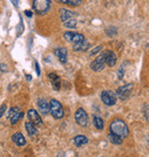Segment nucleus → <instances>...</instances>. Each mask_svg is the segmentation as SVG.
<instances>
[{
  "label": "nucleus",
  "mask_w": 149,
  "mask_h": 157,
  "mask_svg": "<svg viewBox=\"0 0 149 157\" xmlns=\"http://www.w3.org/2000/svg\"><path fill=\"white\" fill-rule=\"evenodd\" d=\"M105 32H107V35L110 36V37H114V36L117 33V30L115 29L114 26H110V28H108V29L105 30Z\"/></svg>",
  "instance_id": "b1692460"
},
{
  "label": "nucleus",
  "mask_w": 149,
  "mask_h": 157,
  "mask_svg": "<svg viewBox=\"0 0 149 157\" xmlns=\"http://www.w3.org/2000/svg\"><path fill=\"white\" fill-rule=\"evenodd\" d=\"M0 70L4 71V72H7V71H8V68H7L6 64H0Z\"/></svg>",
  "instance_id": "bb28decb"
},
{
  "label": "nucleus",
  "mask_w": 149,
  "mask_h": 157,
  "mask_svg": "<svg viewBox=\"0 0 149 157\" xmlns=\"http://www.w3.org/2000/svg\"><path fill=\"white\" fill-rule=\"evenodd\" d=\"M101 100L105 105H114L117 102V95L113 91H103L101 93Z\"/></svg>",
  "instance_id": "423d86ee"
},
{
  "label": "nucleus",
  "mask_w": 149,
  "mask_h": 157,
  "mask_svg": "<svg viewBox=\"0 0 149 157\" xmlns=\"http://www.w3.org/2000/svg\"><path fill=\"white\" fill-rule=\"evenodd\" d=\"M108 140H109L111 144H120L122 142H123V139H122L120 136L114 134V133H111V132L108 134Z\"/></svg>",
  "instance_id": "412c9836"
},
{
  "label": "nucleus",
  "mask_w": 149,
  "mask_h": 157,
  "mask_svg": "<svg viewBox=\"0 0 149 157\" xmlns=\"http://www.w3.org/2000/svg\"><path fill=\"white\" fill-rule=\"evenodd\" d=\"M37 105H38V109L40 110V113L43 115H47L49 113V103L44 99H39L37 102Z\"/></svg>",
  "instance_id": "4468645a"
},
{
  "label": "nucleus",
  "mask_w": 149,
  "mask_h": 157,
  "mask_svg": "<svg viewBox=\"0 0 149 157\" xmlns=\"http://www.w3.org/2000/svg\"><path fill=\"white\" fill-rule=\"evenodd\" d=\"M74 121L80 126H86L88 124V116L83 108L77 109V111L74 113Z\"/></svg>",
  "instance_id": "1a4fd4ad"
},
{
  "label": "nucleus",
  "mask_w": 149,
  "mask_h": 157,
  "mask_svg": "<svg viewBox=\"0 0 149 157\" xmlns=\"http://www.w3.org/2000/svg\"><path fill=\"white\" fill-rule=\"evenodd\" d=\"M24 13H25V15L28 16V17H32V15H33V14H32V12H30V10H25Z\"/></svg>",
  "instance_id": "c756f323"
},
{
  "label": "nucleus",
  "mask_w": 149,
  "mask_h": 157,
  "mask_svg": "<svg viewBox=\"0 0 149 157\" xmlns=\"http://www.w3.org/2000/svg\"><path fill=\"white\" fill-rule=\"evenodd\" d=\"M6 110H7V105H0V118L4 116V113H6Z\"/></svg>",
  "instance_id": "a878e982"
},
{
  "label": "nucleus",
  "mask_w": 149,
  "mask_h": 157,
  "mask_svg": "<svg viewBox=\"0 0 149 157\" xmlns=\"http://www.w3.org/2000/svg\"><path fill=\"white\" fill-rule=\"evenodd\" d=\"M28 117L30 119V122H32L35 125H41L43 124V121L40 118L39 113H37V110L35 109L28 110Z\"/></svg>",
  "instance_id": "9b49d317"
},
{
  "label": "nucleus",
  "mask_w": 149,
  "mask_h": 157,
  "mask_svg": "<svg viewBox=\"0 0 149 157\" xmlns=\"http://www.w3.org/2000/svg\"><path fill=\"white\" fill-rule=\"evenodd\" d=\"M54 55L59 59L62 64H66L68 60V51L66 47H57L54 49Z\"/></svg>",
  "instance_id": "9d476101"
},
{
  "label": "nucleus",
  "mask_w": 149,
  "mask_h": 157,
  "mask_svg": "<svg viewBox=\"0 0 149 157\" xmlns=\"http://www.w3.org/2000/svg\"><path fill=\"white\" fill-rule=\"evenodd\" d=\"M133 84L132 83H128L126 84V85H124V86H122V87H119L117 91H116V95H117V98H119L120 100H126L127 98L130 96V94H131L132 90H133Z\"/></svg>",
  "instance_id": "6e6552de"
},
{
  "label": "nucleus",
  "mask_w": 149,
  "mask_h": 157,
  "mask_svg": "<svg viewBox=\"0 0 149 157\" xmlns=\"http://www.w3.org/2000/svg\"><path fill=\"white\" fill-rule=\"evenodd\" d=\"M23 116H24L23 111H21L20 108H17V107L10 108V110H9L8 113L9 122H10V124H13V125H15L17 122H20V119H22Z\"/></svg>",
  "instance_id": "0eeeda50"
},
{
  "label": "nucleus",
  "mask_w": 149,
  "mask_h": 157,
  "mask_svg": "<svg viewBox=\"0 0 149 157\" xmlns=\"http://www.w3.org/2000/svg\"><path fill=\"white\" fill-rule=\"evenodd\" d=\"M74 16H76V13L71 12L69 9L62 8L61 10H60V17H61L62 22H66V21L70 20V18H74Z\"/></svg>",
  "instance_id": "2eb2a0df"
},
{
  "label": "nucleus",
  "mask_w": 149,
  "mask_h": 157,
  "mask_svg": "<svg viewBox=\"0 0 149 157\" xmlns=\"http://www.w3.org/2000/svg\"><path fill=\"white\" fill-rule=\"evenodd\" d=\"M88 142V139L87 136H85V135L80 134V135H77V136H74V144L77 146V147H82L84 144H86Z\"/></svg>",
  "instance_id": "a211bd4d"
},
{
  "label": "nucleus",
  "mask_w": 149,
  "mask_h": 157,
  "mask_svg": "<svg viewBox=\"0 0 149 157\" xmlns=\"http://www.w3.org/2000/svg\"><path fill=\"white\" fill-rule=\"evenodd\" d=\"M18 1H20V0H12V4H13L15 7H17V6H18Z\"/></svg>",
  "instance_id": "7c9ffc66"
},
{
  "label": "nucleus",
  "mask_w": 149,
  "mask_h": 157,
  "mask_svg": "<svg viewBox=\"0 0 149 157\" xmlns=\"http://www.w3.org/2000/svg\"><path fill=\"white\" fill-rule=\"evenodd\" d=\"M63 37H64V39H66L67 41L71 43L72 45L79 44V43H82V41L85 40V37H84L82 33L74 32V31H67L66 33L63 35Z\"/></svg>",
  "instance_id": "20e7f679"
},
{
  "label": "nucleus",
  "mask_w": 149,
  "mask_h": 157,
  "mask_svg": "<svg viewBox=\"0 0 149 157\" xmlns=\"http://www.w3.org/2000/svg\"><path fill=\"white\" fill-rule=\"evenodd\" d=\"M101 49H102V46H97V47L93 48L92 51L90 52V55H91V56H93V55H97V54L99 52H100Z\"/></svg>",
  "instance_id": "393cba45"
},
{
  "label": "nucleus",
  "mask_w": 149,
  "mask_h": 157,
  "mask_svg": "<svg viewBox=\"0 0 149 157\" xmlns=\"http://www.w3.org/2000/svg\"><path fill=\"white\" fill-rule=\"evenodd\" d=\"M48 78H49V80H51V84H52L53 88H54L55 91H59L60 87H61V79H60V77H59L55 72H51V74L48 75Z\"/></svg>",
  "instance_id": "ddd939ff"
},
{
  "label": "nucleus",
  "mask_w": 149,
  "mask_h": 157,
  "mask_svg": "<svg viewBox=\"0 0 149 157\" xmlns=\"http://www.w3.org/2000/svg\"><path fill=\"white\" fill-rule=\"evenodd\" d=\"M62 4L68 5V6H71V7H77L82 4V0H60Z\"/></svg>",
  "instance_id": "4be33fe9"
},
{
  "label": "nucleus",
  "mask_w": 149,
  "mask_h": 157,
  "mask_svg": "<svg viewBox=\"0 0 149 157\" xmlns=\"http://www.w3.org/2000/svg\"><path fill=\"white\" fill-rule=\"evenodd\" d=\"M88 47H90V43H88L86 39L84 40V41H82V43H79V44L72 45L74 51H77V52H84V51H86Z\"/></svg>",
  "instance_id": "f3484780"
},
{
  "label": "nucleus",
  "mask_w": 149,
  "mask_h": 157,
  "mask_svg": "<svg viewBox=\"0 0 149 157\" xmlns=\"http://www.w3.org/2000/svg\"><path fill=\"white\" fill-rule=\"evenodd\" d=\"M105 64H108L109 67H114L117 63V56L113 51H105Z\"/></svg>",
  "instance_id": "f8f14e48"
},
{
  "label": "nucleus",
  "mask_w": 149,
  "mask_h": 157,
  "mask_svg": "<svg viewBox=\"0 0 149 157\" xmlns=\"http://www.w3.org/2000/svg\"><path fill=\"white\" fill-rule=\"evenodd\" d=\"M49 113H52V116L55 119H61L64 116V110L62 105L55 99H52L49 101Z\"/></svg>",
  "instance_id": "f03ea898"
},
{
  "label": "nucleus",
  "mask_w": 149,
  "mask_h": 157,
  "mask_svg": "<svg viewBox=\"0 0 149 157\" xmlns=\"http://www.w3.org/2000/svg\"><path fill=\"white\" fill-rule=\"evenodd\" d=\"M110 132L124 139L128 135V127H127L126 123L124 122L123 119L116 118L110 123Z\"/></svg>",
  "instance_id": "f257e3e1"
},
{
  "label": "nucleus",
  "mask_w": 149,
  "mask_h": 157,
  "mask_svg": "<svg viewBox=\"0 0 149 157\" xmlns=\"http://www.w3.org/2000/svg\"><path fill=\"white\" fill-rule=\"evenodd\" d=\"M123 72H124V70H123V68H120L119 69V71H118V78L120 79V78H123Z\"/></svg>",
  "instance_id": "cd10ccee"
},
{
  "label": "nucleus",
  "mask_w": 149,
  "mask_h": 157,
  "mask_svg": "<svg viewBox=\"0 0 149 157\" xmlns=\"http://www.w3.org/2000/svg\"><path fill=\"white\" fill-rule=\"evenodd\" d=\"M63 23H64L66 28H68V29H74L76 25H77L76 18H70V20H68V21H66V22H63Z\"/></svg>",
  "instance_id": "5701e85b"
},
{
  "label": "nucleus",
  "mask_w": 149,
  "mask_h": 157,
  "mask_svg": "<svg viewBox=\"0 0 149 157\" xmlns=\"http://www.w3.org/2000/svg\"><path fill=\"white\" fill-rule=\"evenodd\" d=\"M12 140H13L14 142L17 144V146H20V147L25 146V144H26V140H25V138H24V135H23L22 133H20V132H17V133L13 134V136H12Z\"/></svg>",
  "instance_id": "dca6fc26"
},
{
  "label": "nucleus",
  "mask_w": 149,
  "mask_h": 157,
  "mask_svg": "<svg viewBox=\"0 0 149 157\" xmlns=\"http://www.w3.org/2000/svg\"><path fill=\"white\" fill-rule=\"evenodd\" d=\"M25 130L28 132V134L30 136H33V135L37 134V128H36V125L32 122H26L25 123Z\"/></svg>",
  "instance_id": "6ab92c4d"
},
{
  "label": "nucleus",
  "mask_w": 149,
  "mask_h": 157,
  "mask_svg": "<svg viewBox=\"0 0 149 157\" xmlns=\"http://www.w3.org/2000/svg\"><path fill=\"white\" fill-rule=\"evenodd\" d=\"M105 53H101L99 54L97 57H95V60H93L92 63H91V69L93 71H101V70L105 68Z\"/></svg>",
  "instance_id": "39448f33"
},
{
  "label": "nucleus",
  "mask_w": 149,
  "mask_h": 157,
  "mask_svg": "<svg viewBox=\"0 0 149 157\" xmlns=\"http://www.w3.org/2000/svg\"><path fill=\"white\" fill-rule=\"evenodd\" d=\"M93 124H94L95 128H97V130H103V126H105L103 119L99 117V116H97V115L93 116Z\"/></svg>",
  "instance_id": "aec40b11"
},
{
  "label": "nucleus",
  "mask_w": 149,
  "mask_h": 157,
  "mask_svg": "<svg viewBox=\"0 0 149 157\" xmlns=\"http://www.w3.org/2000/svg\"><path fill=\"white\" fill-rule=\"evenodd\" d=\"M35 64H36V71H37V75L39 76V75H40V68H39V64H38L37 62H36Z\"/></svg>",
  "instance_id": "c85d7f7f"
},
{
  "label": "nucleus",
  "mask_w": 149,
  "mask_h": 157,
  "mask_svg": "<svg viewBox=\"0 0 149 157\" xmlns=\"http://www.w3.org/2000/svg\"><path fill=\"white\" fill-rule=\"evenodd\" d=\"M51 8V0H33V9L38 15H44Z\"/></svg>",
  "instance_id": "7ed1b4c3"
}]
</instances>
